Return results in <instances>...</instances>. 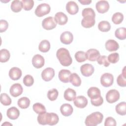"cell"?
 <instances>
[{"instance_id":"13","label":"cell","mask_w":126,"mask_h":126,"mask_svg":"<svg viewBox=\"0 0 126 126\" xmlns=\"http://www.w3.org/2000/svg\"><path fill=\"white\" fill-rule=\"evenodd\" d=\"M74 105L79 108H85L88 104V99L83 95H79L75 98L73 100Z\"/></svg>"},{"instance_id":"14","label":"cell","mask_w":126,"mask_h":126,"mask_svg":"<svg viewBox=\"0 0 126 126\" xmlns=\"http://www.w3.org/2000/svg\"><path fill=\"white\" fill-rule=\"evenodd\" d=\"M73 40V35L71 32L68 31L63 32L60 36V40L64 44H70Z\"/></svg>"},{"instance_id":"21","label":"cell","mask_w":126,"mask_h":126,"mask_svg":"<svg viewBox=\"0 0 126 126\" xmlns=\"http://www.w3.org/2000/svg\"><path fill=\"white\" fill-rule=\"evenodd\" d=\"M60 111L63 116L67 117L72 114L73 111V109L70 104L68 103H64L61 106Z\"/></svg>"},{"instance_id":"19","label":"cell","mask_w":126,"mask_h":126,"mask_svg":"<svg viewBox=\"0 0 126 126\" xmlns=\"http://www.w3.org/2000/svg\"><path fill=\"white\" fill-rule=\"evenodd\" d=\"M59 120L58 115L55 113H47L46 123L47 125L53 126L56 125Z\"/></svg>"},{"instance_id":"43","label":"cell","mask_w":126,"mask_h":126,"mask_svg":"<svg viewBox=\"0 0 126 126\" xmlns=\"http://www.w3.org/2000/svg\"><path fill=\"white\" fill-rule=\"evenodd\" d=\"M46 114L47 112H44L41 114H40L37 116V122L38 123L42 125H47L46 123Z\"/></svg>"},{"instance_id":"37","label":"cell","mask_w":126,"mask_h":126,"mask_svg":"<svg viewBox=\"0 0 126 126\" xmlns=\"http://www.w3.org/2000/svg\"><path fill=\"white\" fill-rule=\"evenodd\" d=\"M74 56L76 61L79 63L84 62L87 59L86 53L82 51L77 52Z\"/></svg>"},{"instance_id":"30","label":"cell","mask_w":126,"mask_h":126,"mask_svg":"<svg viewBox=\"0 0 126 126\" xmlns=\"http://www.w3.org/2000/svg\"><path fill=\"white\" fill-rule=\"evenodd\" d=\"M17 104L21 108L26 109L30 106V100L27 97H22L18 99Z\"/></svg>"},{"instance_id":"44","label":"cell","mask_w":126,"mask_h":126,"mask_svg":"<svg viewBox=\"0 0 126 126\" xmlns=\"http://www.w3.org/2000/svg\"><path fill=\"white\" fill-rule=\"evenodd\" d=\"M117 82L118 85L121 87H125L126 86V77L122 74H120L117 79Z\"/></svg>"},{"instance_id":"5","label":"cell","mask_w":126,"mask_h":126,"mask_svg":"<svg viewBox=\"0 0 126 126\" xmlns=\"http://www.w3.org/2000/svg\"><path fill=\"white\" fill-rule=\"evenodd\" d=\"M114 81V77L112 74L105 73L100 77V83L104 87H109L112 85Z\"/></svg>"},{"instance_id":"38","label":"cell","mask_w":126,"mask_h":126,"mask_svg":"<svg viewBox=\"0 0 126 126\" xmlns=\"http://www.w3.org/2000/svg\"><path fill=\"white\" fill-rule=\"evenodd\" d=\"M59 93L56 89H52L50 90L47 93V97L51 101L55 100L58 96Z\"/></svg>"},{"instance_id":"11","label":"cell","mask_w":126,"mask_h":126,"mask_svg":"<svg viewBox=\"0 0 126 126\" xmlns=\"http://www.w3.org/2000/svg\"><path fill=\"white\" fill-rule=\"evenodd\" d=\"M86 54L87 60L92 62L97 61L100 56L99 52L95 49H90L87 51Z\"/></svg>"},{"instance_id":"20","label":"cell","mask_w":126,"mask_h":126,"mask_svg":"<svg viewBox=\"0 0 126 126\" xmlns=\"http://www.w3.org/2000/svg\"><path fill=\"white\" fill-rule=\"evenodd\" d=\"M54 19L57 24L60 25H65L68 21L67 16L64 13L62 12H57L55 15Z\"/></svg>"},{"instance_id":"32","label":"cell","mask_w":126,"mask_h":126,"mask_svg":"<svg viewBox=\"0 0 126 126\" xmlns=\"http://www.w3.org/2000/svg\"><path fill=\"white\" fill-rule=\"evenodd\" d=\"M98 28L99 31L102 32H107L111 29V25L107 21H100L98 25Z\"/></svg>"},{"instance_id":"8","label":"cell","mask_w":126,"mask_h":126,"mask_svg":"<svg viewBox=\"0 0 126 126\" xmlns=\"http://www.w3.org/2000/svg\"><path fill=\"white\" fill-rule=\"evenodd\" d=\"M55 75V70L53 68L47 67L44 69L41 73V77L45 81L51 80Z\"/></svg>"},{"instance_id":"10","label":"cell","mask_w":126,"mask_h":126,"mask_svg":"<svg viewBox=\"0 0 126 126\" xmlns=\"http://www.w3.org/2000/svg\"><path fill=\"white\" fill-rule=\"evenodd\" d=\"M96 10L100 13H104L108 11L109 9V4L106 0H99L95 5Z\"/></svg>"},{"instance_id":"3","label":"cell","mask_w":126,"mask_h":126,"mask_svg":"<svg viewBox=\"0 0 126 126\" xmlns=\"http://www.w3.org/2000/svg\"><path fill=\"white\" fill-rule=\"evenodd\" d=\"M103 118V115L101 113L95 112L86 117L85 123L87 126H95L102 122Z\"/></svg>"},{"instance_id":"39","label":"cell","mask_w":126,"mask_h":126,"mask_svg":"<svg viewBox=\"0 0 126 126\" xmlns=\"http://www.w3.org/2000/svg\"><path fill=\"white\" fill-rule=\"evenodd\" d=\"M23 8L26 11L32 9L34 5V1L32 0H22Z\"/></svg>"},{"instance_id":"41","label":"cell","mask_w":126,"mask_h":126,"mask_svg":"<svg viewBox=\"0 0 126 126\" xmlns=\"http://www.w3.org/2000/svg\"><path fill=\"white\" fill-rule=\"evenodd\" d=\"M107 59L109 63H117L119 60V55L117 53H112L109 55Z\"/></svg>"},{"instance_id":"2","label":"cell","mask_w":126,"mask_h":126,"mask_svg":"<svg viewBox=\"0 0 126 126\" xmlns=\"http://www.w3.org/2000/svg\"><path fill=\"white\" fill-rule=\"evenodd\" d=\"M56 56L60 63L64 66L70 65L72 62V59L68 50L64 48L58 49L56 53Z\"/></svg>"},{"instance_id":"35","label":"cell","mask_w":126,"mask_h":126,"mask_svg":"<svg viewBox=\"0 0 126 126\" xmlns=\"http://www.w3.org/2000/svg\"><path fill=\"white\" fill-rule=\"evenodd\" d=\"M33 110L37 114H40L46 112V108L45 106L41 103H36L32 106Z\"/></svg>"},{"instance_id":"49","label":"cell","mask_w":126,"mask_h":126,"mask_svg":"<svg viewBox=\"0 0 126 126\" xmlns=\"http://www.w3.org/2000/svg\"><path fill=\"white\" fill-rule=\"evenodd\" d=\"M8 125H9V126H12V125L11 124H10V123H8L7 122H5L4 123H3V124H2V126H8Z\"/></svg>"},{"instance_id":"42","label":"cell","mask_w":126,"mask_h":126,"mask_svg":"<svg viewBox=\"0 0 126 126\" xmlns=\"http://www.w3.org/2000/svg\"><path fill=\"white\" fill-rule=\"evenodd\" d=\"M97 62L98 64H102L105 67H107L110 64V63L107 59V57L106 56H100V57L97 59Z\"/></svg>"},{"instance_id":"17","label":"cell","mask_w":126,"mask_h":126,"mask_svg":"<svg viewBox=\"0 0 126 126\" xmlns=\"http://www.w3.org/2000/svg\"><path fill=\"white\" fill-rule=\"evenodd\" d=\"M66 10L69 14L75 15L78 13L79 7L75 1H69L66 5Z\"/></svg>"},{"instance_id":"6","label":"cell","mask_w":126,"mask_h":126,"mask_svg":"<svg viewBox=\"0 0 126 126\" xmlns=\"http://www.w3.org/2000/svg\"><path fill=\"white\" fill-rule=\"evenodd\" d=\"M106 101L109 103H113L117 101L120 98V93L117 90H109L106 94Z\"/></svg>"},{"instance_id":"25","label":"cell","mask_w":126,"mask_h":126,"mask_svg":"<svg viewBox=\"0 0 126 126\" xmlns=\"http://www.w3.org/2000/svg\"><path fill=\"white\" fill-rule=\"evenodd\" d=\"M76 93L75 91H74L72 89L68 88L64 91L63 96L65 100L71 101L75 99V98L76 97Z\"/></svg>"},{"instance_id":"24","label":"cell","mask_w":126,"mask_h":126,"mask_svg":"<svg viewBox=\"0 0 126 126\" xmlns=\"http://www.w3.org/2000/svg\"><path fill=\"white\" fill-rule=\"evenodd\" d=\"M6 115L8 118L10 119L16 120L20 115V111L16 107H12L7 110Z\"/></svg>"},{"instance_id":"18","label":"cell","mask_w":126,"mask_h":126,"mask_svg":"<svg viewBox=\"0 0 126 126\" xmlns=\"http://www.w3.org/2000/svg\"><path fill=\"white\" fill-rule=\"evenodd\" d=\"M9 76L13 80H18L22 76V71L18 67H13L9 71Z\"/></svg>"},{"instance_id":"34","label":"cell","mask_w":126,"mask_h":126,"mask_svg":"<svg viewBox=\"0 0 126 126\" xmlns=\"http://www.w3.org/2000/svg\"><path fill=\"white\" fill-rule=\"evenodd\" d=\"M124 19V15L121 12H116L114 13L112 17V21L114 24L118 25L121 24Z\"/></svg>"},{"instance_id":"1","label":"cell","mask_w":126,"mask_h":126,"mask_svg":"<svg viewBox=\"0 0 126 126\" xmlns=\"http://www.w3.org/2000/svg\"><path fill=\"white\" fill-rule=\"evenodd\" d=\"M82 15L83 18L81 21V25L84 28H90L94 25L95 13L92 8H84L82 10Z\"/></svg>"},{"instance_id":"4","label":"cell","mask_w":126,"mask_h":126,"mask_svg":"<svg viewBox=\"0 0 126 126\" xmlns=\"http://www.w3.org/2000/svg\"><path fill=\"white\" fill-rule=\"evenodd\" d=\"M51 10L50 6L46 3H43L39 4L35 10V14L39 17H42L48 14Z\"/></svg>"},{"instance_id":"22","label":"cell","mask_w":126,"mask_h":126,"mask_svg":"<svg viewBox=\"0 0 126 126\" xmlns=\"http://www.w3.org/2000/svg\"><path fill=\"white\" fill-rule=\"evenodd\" d=\"M105 48L109 52H113L117 50L119 48L118 42L113 39H109L105 43Z\"/></svg>"},{"instance_id":"15","label":"cell","mask_w":126,"mask_h":126,"mask_svg":"<svg viewBox=\"0 0 126 126\" xmlns=\"http://www.w3.org/2000/svg\"><path fill=\"white\" fill-rule=\"evenodd\" d=\"M44 59L39 54L34 55L32 59V64L36 68H41L44 65Z\"/></svg>"},{"instance_id":"36","label":"cell","mask_w":126,"mask_h":126,"mask_svg":"<svg viewBox=\"0 0 126 126\" xmlns=\"http://www.w3.org/2000/svg\"><path fill=\"white\" fill-rule=\"evenodd\" d=\"M0 102L4 106H8L11 103V99L6 93H2L0 94Z\"/></svg>"},{"instance_id":"27","label":"cell","mask_w":126,"mask_h":126,"mask_svg":"<svg viewBox=\"0 0 126 126\" xmlns=\"http://www.w3.org/2000/svg\"><path fill=\"white\" fill-rule=\"evenodd\" d=\"M115 110L117 114L121 116H125L126 114V103L123 101L118 104L115 107Z\"/></svg>"},{"instance_id":"47","label":"cell","mask_w":126,"mask_h":126,"mask_svg":"<svg viewBox=\"0 0 126 126\" xmlns=\"http://www.w3.org/2000/svg\"><path fill=\"white\" fill-rule=\"evenodd\" d=\"M103 102V99L101 96L96 99H91V103L94 106H99L102 104Z\"/></svg>"},{"instance_id":"23","label":"cell","mask_w":126,"mask_h":126,"mask_svg":"<svg viewBox=\"0 0 126 126\" xmlns=\"http://www.w3.org/2000/svg\"><path fill=\"white\" fill-rule=\"evenodd\" d=\"M88 96L91 99H96L101 96V93L100 90L94 87L90 88L87 92Z\"/></svg>"},{"instance_id":"7","label":"cell","mask_w":126,"mask_h":126,"mask_svg":"<svg viewBox=\"0 0 126 126\" xmlns=\"http://www.w3.org/2000/svg\"><path fill=\"white\" fill-rule=\"evenodd\" d=\"M57 23L53 17H48L45 18L42 22V26L43 29L46 30H51L57 26Z\"/></svg>"},{"instance_id":"9","label":"cell","mask_w":126,"mask_h":126,"mask_svg":"<svg viewBox=\"0 0 126 126\" xmlns=\"http://www.w3.org/2000/svg\"><path fill=\"white\" fill-rule=\"evenodd\" d=\"M80 71L82 74L85 77L91 76L94 72V66L89 63H85L81 65Z\"/></svg>"},{"instance_id":"16","label":"cell","mask_w":126,"mask_h":126,"mask_svg":"<svg viewBox=\"0 0 126 126\" xmlns=\"http://www.w3.org/2000/svg\"><path fill=\"white\" fill-rule=\"evenodd\" d=\"M71 72L67 69H62L59 73V78L60 80L64 83L69 82L71 76Z\"/></svg>"},{"instance_id":"29","label":"cell","mask_w":126,"mask_h":126,"mask_svg":"<svg viewBox=\"0 0 126 126\" xmlns=\"http://www.w3.org/2000/svg\"><path fill=\"white\" fill-rule=\"evenodd\" d=\"M69 81L75 87H79L81 84V80L76 73H73L71 74Z\"/></svg>"},{"instance_id":"48","label":"cell","mask_w":126,"mask_h":126,"mask_svg":"<svg viewBox=\"0 0 126 126\" xmlns=\"http://www.w3.org/2000/svg\"><path fill=\"white\" fill-rule=\"evenodd\" d=\"M79 2H80L83 5H87L89 4L92 2V0H79Z\"/></svg>"},{"instance_id":"40","label":"cell","mask_w":126,"mask_h":126,"mask_svg":"<svg viewBox=\"0 0 126 126\" xmlns=\"http://www.w3.org/2000/svg\"><path fill=\"white\" fill-rule=\"evenodd\" d=\"M23 83L27 87L32 86L34 83V79L31 75H27L23 78Z\"/></svg>"},{"instance_id":"45","label":"cell","mask_w":126,"mask_h":126,"mask_svg":"<svg viewBox=\"0 0 126 126\" xmlns=\"http://www.w3.org/2000/svg\"><path fill=\"white\" fill-rule=\"evenodd\" d=\"M116 120L111 117H107L105 121L104 126H116Z\"/></svg>"},{"instance_id":"46","label":"cell","mask_w":126,"mask_h":126,"mask_svg":"<svg viewBox=\"0 0 126 126\" xmlns=\"http://www.w3.org/2000/svg\"><path fill=\"white\" fill-rule=\"evenodd\" d=\"M8 27V22L4 20H0V32H3L6 31Z\"/></svg>"},{"instance_id":"33","label":"cell","mask_w":126,"mask_h":126,"mask_svg":"<svg viewBox=\"0 0 126 126\" xmlns=\"http://www.w3.org/2000/svg\"><path fill=\"white\" fill-rule=\"evenodd\" d=\"M10 57V54L8 50L6 49H2L0 50V62L5 63L7 62Z\"/></svg>"},{"instance_id":"31","label":"cell","mask_w":126,"mask_h":126,"mask_svg":"<svg viewBox=\"0 0 126 126\" xmlns=\"http://www.w3.org/2000/svg\"><path fill=\"white\" fill-rule=\"evenodd\" d=\"M115 36L120 40H124L126 38V29L124 27L118 28L115 32Z\"/></svg>"},{"instance_id":"12","label":"cell","mask_w":126,"mask_h":126,"mask_svg":"<svg viewBox=\"0 0 126 126\" xmlns=\"http://www.w3.org/2000/svg\"><path fill=\"white\" fill-rule=\"evenodd\" d=\"M9 92L12 96L17 97L22 94L23 87L20 84L15 83L11 86Z\"/></svg>"},{"instance_id":"28","label":"cell","mask_w":126,"mask_h":126,"mask_svg":"<svg viewBox=\"0 0 126 126\" xmlns=\"http://www.w3.org/2000/svg\"><path fill=\"white\" fill-rule=\"evenodd\" d=\"M23 8V4L21 1L18 0H13L11 4V9L14 12H20Z\"/></svg>"},{"instance_id":"26","label":"cell","mask_w":126,"mask_h":126,"mask_svg":"<svg viewBox=\"0 0 126 126\" xmlns=\"http://www.w3.org/2000/svg\"><path fill=\"white\" fill-rule=\"evenodd\" d=\"M50 49V43L49 41L47 40H42L39 45L38 49L39 50L43 53H46L49 51Z\"/></svg>"}]
</instances>
